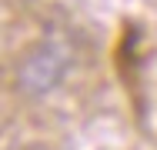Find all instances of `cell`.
Masks as SVG:
<instances>
[{"mask_svg": "<svg viewBox=\"0 0 157 150\" xmlns=\"http://www.w3.org/2000/svg\"><path fill=\"white\" fill-rule=\"evenodd\" d=\"M70 67H74V47L63 37H44L33 47H27L13 63V87L30 100H40L67 80Z\"/></svg>", "mask_w": 157, "mask_h": 150, "instance_id": "cell-1", "label": "cell"}]
</instances>
